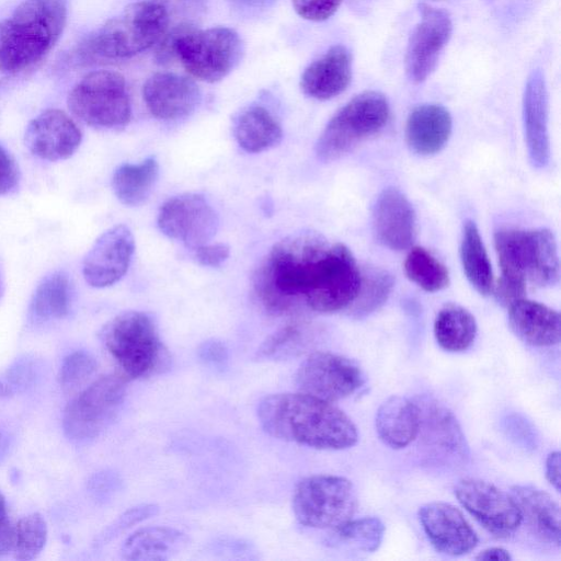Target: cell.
Returning a JSON list of instances; mask_svg holds the SVG:
<instances>
[{"label": "cell", "mask_w": 561, "mask_h": 561, "mask_svg": "<svg viewBox=\"0 0 561 561\" xmlns=\"http://www.w3.org/2000/svg\"><path fill=\"white\" fill-rule=\"evenodd\" d=\"M199 359L216 369H224L228 363V350L226 345L218 340H208L198 348Z\"/></svg>", "instance_id": "obj_44"}, {"label": "cell", "mask_w": 561, "mask_h": 561, "mask_svg": "<svg viewBox=\"0 0 561 561\" xmlns=\"http://www.w3.org/2000/svg\"><path fill=\"white\" fill-rule=\"evenodd\" d=\"M13 531L8 516L5 499L0 492V556L7 554L12 549Z\"/></svg>", "instance_id": "obj_46"}, {"label": "cell", "mask_w": 561, "mask_h": 561, "mask_svg": "<svg viewBox=\"0 0 561 561\" xmlns=\"http://www.w3.org/2000/svg\"><path fill=\"white\" fill-rule=\"evenodd\" d=\"M71 284L64 272L46 276L36 287L31 302L35 321L58 320L66 317L71 305Z\"/></svg>", "instance_id": "obj_33"}, {"label": "cell", "mask_w": 561, "mask_h": 561, "mask_svg": "<svg viewBox=\"0 0 561 561\" xmlns=\"http://www.w3.org/2000/svg\"><path fill=\"white\" fill-rule=\"evenodd\" d=\"M365 381V375L357 363L328 352L311 353L295 375L300 392L328 402L347 398Z\"/></svg>", "instance_id": "obj_13"}, {"label": "cell", "mask_w": 561, "mask_h": 561, "mask_svg": "<svg viewBox=\"0 0 561 561\" xmlns=\"http://www.w3.org/2000/svg\"><path fill=\"white\" fill-rule=\"evenodd\" d=\"M419 519L432 546L440 553L459 557L476 548L478 536L462 513L445 502L426 503Z\"/></svg>", "instance_id": "obj_18"}, {"label": "cell", "mask_w": 561, "mask_h": 561, "mask_svg": "<svg viewBox=\"0 0 561 561\" xmlns=\"http://www.w3.org/2000/svg\"><path fill=\"white\" fill-rule=\"evenodd\" d=\"M125 396V381L117 375L93 381L65 409L62 427L67 438L76 444L95 439L115 420Z\"/></svg>", "instance_id": "obj_10"}, {"label": "cell", "mask_w": 561, "mask_h": 561, "mask_svg": "<svg viewBox=\"0 0 561 561\" xmlns=\"http://www.w3.org/2000/svg\"><path fill=\"white\" fill-rule=\"evenodd\" d=\"M420 12V21L412 31L405 54L408 76L416 83L433 72L453 31L450 16L445 10L421 4Z\"/></svg>", "instance_id": "obj_16"}, {"label": "cell", "mask_w": 561, "mask_h": 561, "mask_svg": "<svg viewBox=\"0 0 561 561\" xmlns=\"http://www.w3.org/2000/svg\"><path fill=\"white\" fill-rule=\"evenodd\" d=\"M460 259L463 272L471 286L483 296L493 291V272L478 227L473 220H466L460 243Z\"/></svg>", "instance_id": "obj_31"}, {"label": "cell", "mask_w": 561, "mask_h": 561, "mask_svg": "<svg viewBox=\"0 0 561 561\" xmlns=\"http://www.w3.org/2000/svg\"><path fill=\"white\" fill-rule=\"evenodd\" d=\"M407 276L426 291H438L449 284L446 266L421 247L412 248L404 262Z\"/></svg>", "instance_id": "obj_35"}, {"label": "cell", "mask_w": 561, "mask_h": 561, "mask_svg": "<svg viewBox=\"0 0 561 561\" xmlns=\"http://www.w3.org/2000/svg\"><path fill=\"white\" fill-rule=\"evenodd\" d=\"M390 114L383 94L366 91L348 101L329 121L316 144L323 162L334 161L352 151L363 139L379 131Z\"/></svg>", "instance_id": "obj_8"}, {"label": "cell", "mask_w": 561, "mask_h": 561, "mask_svg": "<svg viewBox=\"0 0 561 561\" xmlns=\"http://www.w3.org/2000/svg\"><path fill=\"white\" fill-rule=\"evenodd\" d=\"M168 24V12L161 3L135 2L92 35L85 44V49L89 54L102 58H128L159 42Z\"/></svg>", "instance_id": "obj_7"}, {"label": "cell", "mask_w": 561, "mask_h": 561, "mask_svg": "<svg viewBox=\"0 0 561 561\" xmlns=\"http://www.w3.org/2000/svg\"><path fill=\"white\" fill-rule=\"evenodd\" d=\"M256 414L272 437L317 449H345L358 439L355 424L342 410L302 392L266 396Z\"/></svg>", "instance_id": "obj_2"}, {"label": "cell", "mask_w": 561, "mask_h": 561, "mask_svg": "<svg viewBox=\"0 0 561 561\" xmlns=\"http://www.w3.org/2000/svg\"><path fill=\"white\" fill-rule=\"evenodd\" d=\"M357 495L353 483L340 476L314 474L298 482L293 512L299 524L334 529L353 518Z\"/></svg>", "instance_id": "obj_9"}, {"label": "cell", "mask_w": 561, "mask_h": 561, "mask_svg": "<svg viewBox=\"0 0 561 561\" xmlns=\"http://www.w3.org/2000/svg\"><path fill=\"white\" fill-rule=\"evenodd\" d=\"M47 539V525L39 513L22 517L14 527L12 549L18 560H32L43 550Z\"/></svg>", "instance_id": "obj_37"}, {"label": "cell", "mask_w": 561, "mask_h": 561, "mask_svg": "<svg viewBox=\"0 0 561 561\" xmlns=\"http://www.w3.org/2000/svg\"><path fill=\"white\" fill-rule=\"evenodd\" d=\"M434 335L438 345L445 351H466L477 335L476 319L463 307L448 304L438 311L435 318Z\"/></svg>", "instance_id": "obj_32"}, {"label": "cell", "mask_w": 561, "mask_h": 561, "mask_svg": "<svg viewBox=\"0 0 561 561\" xmlns=\"http://www.w3.org/2000/svg\"><path fill=\"white\" fill-rule=\"evenodd\" d=\"M10 392V386L0 382V396H8Z\"/></svg>", "instance_id": "obj_50"}, {"label": "cell", "mask_w": 561, "mask_h": 561, "mask_svg": "<svg viewBox=\"0 0 561 561\" xmlns=\"http://www.w3.org/2000/svg\"><path fill=\"white\" fill-rule=\"evenodd\" d=\"M158 512L159 507L154 504H141L127 510L100 534L95 540V546L107 543L134 525L157 515Z\"/></svg>", "instance_id": "obj_40"}, {"label": "cell", "mask_w": 561, "mask_h": 561, "mask_svg": "<svg viewBox=\"0 0 561 561\" xmlns=\"http://www.w3.org/2000/svg\"><path fill=\"white\" fill-rule=\"evenodd\" d=\"M19 182V170L12 157L0 147V195L9 194Z\"/></svg>", "instance_id": "obj_45"}, {"label": "cell", "mask_w": 561, "mask_h": 561, "mask_svg": "<svg viewBox=\"0 0 561 561\" xmlns=\"http://www.w3.org/2000/svg\"><path fill=\"white\" fill-rule=\"evenodd\" d=\"M375 427L385 445L393 449L407 447L419 433L420 411L416 402L401 396L388 398L376 412Z\"/></svg>", "instance_id": "obj_27"}, {"label": "cell", "mask_w": 561, "mask_h": 561, "mask_svg": "<svg viewBox=\"0 0 561 561\" xmlns=\"http://www.w3.org/2000/svg\"><path fill=\"white\" fill-rule=\"evenodd\" d=\"M194 257L203 266L218 267L230 254V248L226 243H205L195 249Z\"/></svg>", "instance_id": "obj_43"}, {"label": "cell", "mask_w": 561, "mask_h": 561, "mask_svg": "<svg viewBox=\"0 0 561 561\" xmlns=\"http://www.w3.org/2000/svg\"><path fill=\"white\" fill-rule=\"evenodd\" d=\"M135 251L134 236L125 225L104 231L93 243L82 264L85 282L95 288L117 283L128 271Z\"/></svg>", "instance_id": "obj_17"}, {"label": "cell", "mask_w": 561, "mask_h": 561, "mask_svg": "<svg viewBox=\"0 0 561 561\" xmlns=\"http://www.w3.org/2000/svg\"><path fill=\"white\" fill-rule=\"evenodd\" d=\"M160 42L156 59L170 62L178 58L194 78L206 82L224 79L242 57V42L229 27L197 30L182 24L174 27Z\"/></svg>", "instance_id": "obj_5"}, {"label": "cell", "mask_w": 561, "mask_h": 561, "mask_svg": "<svg viewBox=\"0 0 561 561\" xmlns=\"http://www.w3.org/2000/svg\"><path fill=\"white\" fill-rule=\"evenodd\" d=\"M10 446V437L4 431H0V461L5 457Z\"/></svg>", "instance_id": "obj_49"}, {"label": "cell", "mask_w": 561, "mask_h": 561, "mask_svg": "<svg viewBox=\"0 0 561 561\" xmlns=\"http://www.w3.org/2000/svg\"><path fill=\"white\" fill-rule=\"evenodd\" d=\"M494 245L501 267L494 291L501 304L508 307L524 298L527 282L540 287L558 283V247L550 230L500 228L494 233Z\"/></svg>", "instance_id": "obj_3"}, {"label": "cell", "mask_w": 561, "mask_h": 561, "mask_svg": "<svg viewBox=\"0 0 561 561\" xmlns=\"http://www.w3.org/2000/svg\"><path fill=\"white\" fill-rule=\"evenodd\" d=\"M352 79V57L343 45H334L304 71L300 88L309 98L330 100L341 94Z\"/></svg>", "instance_id": "obj_23"}, {"label": "cell", "mask_w": 561, "mask_h": 561, "mask_svg": "<svg viewBox=\"0 0 561 561\" xmlns=\"http://www.w3.org/2000/svg\"><path fill=\"white\" fill-rule=\"evenodd\" d=\"M238 145L247 152H262L282 140L283 130L277 119L261 105L243 110L233 128Z\"/></svg>", "instance_id": "obj_29"}, {"label": "cell", "mask_w": 561, "mask_h": 561, "mask_svg": "<svg viewBox=\"0 0 561 561\" xmlns=\"http://www.w3.org/2000/svg\"><path fill=\"white\" fill-rule=\"evenodd\" d=\"M508 321L515 334L529 345L546 347L560 342V314L540 302L515 300L508 306Z\"/></svg>", "instance_id": "obj_24"}, {"label": "cell", "mask_w": 561, "mask_h": 561, "mask_svg": "<svg viewBox=\"0 0 561 561\" xmlns=\"http://www.w3.org/2000/svg\"><path fill=\"white\" fill-rule=\"evenodd\" d=\"M392 277L386 271L371 268L362 275L358 295L350 307L355 317H364L378 309L388 298Z\"/></svg>", "instance_id": "obj_38"}, {"label": "cell", "mask_w": 561, "mask_h": 561, "mask_svg": "<svg viewBox=\"0 0 561 561\" xmlns=\"http://www.w3.org/2000/svg\"><path fill=\"white\" fill-rule=\"evenodd\" d=\"M548 92L543 73L534 70L527 78L523 95V122L528 158L536 169H543L550 160L548 133Z\"/></svg>", "instance_id": "obj_22"}, {"label": "cell", "mask_w": 561, "mask_h": 561, "mask_svg": "<svg viewBox=\"0 0 561 561\" xmlns=\"http://www.w3.org/2000/svg\"><path fill=\"white\" fill-rule=\"evenodd\" d=\"M142 96L154 117L173 121L194 112L202 95L192 79L171 72H158L145 82Z\"/></svg>", "instance_id": "obj_20"}, {"label": "cell", "mask_w": 561, "mask_h": 561, "mask_svg": "<svg viewBox=\"0 0 561 561\" xmlns=\"http://www.w3.org/2000/svg\"><path fill=\"white\" fill-rule=\"evenodd\" d=\"M82 135L72 118L61 110L49 108L30 122L25 146L41 159L59 161L71 157L81 144Z\"/></svg>", "instance_id": "obj_19"}, {"label": "cell", "mask_w": 561, "mask_h": 561, "mask_svg": "<svg viewBox=\"0 0 561 561\" xmlns=\"http://www.w3.org/2000/svg\"><path fill=\"white\" fill-rule=\"evenodd\" d=\"M385 525L378 517L351 518L332 529L331 542L366 553L375 552L385 536Z\"/></svg>", "instance_id": "obj_34"}, {"label": "cell", "mask_w": 561, "mask_h": 561, "mask_svg": "<svg viewBox=\"0 0 561 561\" xmlns=\"http://www.w3.org/2000/svg\"><path fill=\"white\" fill-rule=\"evenodd\" d=\"M419 448L427 462L443 467L463 466L469 446L461 427L450 410L430 397L419 398Z\"/></svg>", "instance_id": "obj_12"}, {"label": "cell", "mask_w": 561, "mask_h": 561, "mask_svg": "<svg viewBox=\"0 0 561 561\" xmlns=\"http://www.w3.org/2000/svg\"><path fill=\"white\" fill-rule=\"evenodd\" d=\"M546 478L550 484L560 491V453L552 451L546 459Z\"/></svg>", "instance_id": "obj_47"}, {"label": "cell", "mask_w": 561, "mask_h": 561, "mask_svg": "<svg viewBox=\"0 0 561 561\" xmlns=\"http://www.w3.org/2000/svg\"><path fill=\"white\" fill-rule=\"evenodd\" d=\"M95 358L84 352L76 351L65 357L59 369V383L64 390H73L88 380L96 370Z\"/></svg>", "instance_id": "obj_39"}, {"label": "cell", "mask_w": 561, "mask_h": 561, "mask_svg": "<svg viewBox=\"0 0 561 561\" xmlns=\"http://www.w3.org/2000/svg\"><path fill=\"white\" fill-rule=\"evenodd\" d=\"M159 176V163L149 157L140 163L118 167L112 178V188L117 199L126 206H138L151 194Z\"/></svg>", "instance_id": "obj_30"}, {"label": "cell", "mask_w": 561, "mask_h": 561, "mask_svg": "<svg viewBox=\"0 0 561 561\" xmlns=\"http://www.w3.org/2000/svg\"><path fill=\"white\" fill-rule=\"evenodd\" d=\"M302 325L288 324L270 335L259 347L255 358L260 360H284L296 357L309 346Z\"/></svg>", "instance_id": "obj_36"}, {"label": "cell", "mask_w": 561, "mask_h": 561, "mask_svg": "<svg viewBox=\"0 0 561 561\" xmlns=\"http://www.w3.org/2000/svg\"><path fill=\"white\" fill-rule=\"evenodd\" d=\"M121 485L122 480L119 476L111 470H104L93 474L88 482V489L91 495L101 502L108 500L121 489Z\"/></svg>", "instance_id": "obj_42"}, {"label": "cell", "mask_w": 561, "mask_h": 561, "mask_svg": "<svg viewBox=\"0 0 561 561\" xmlns=\"http://www.w3.org/2000/svg\"><path fill=\"white\" fill-rule=\"evenodd\" d=\"M512 556L507 550L501 547L488 548L476 557V560H496V561H508Z\"/></svg>", "instance_id": "obj_48"}, {"label": "cell", "mask_w": 561, "mask_h": 561, "mask_svg": "<svg viewBox=\"0 0 561 561\" xmlns=\"http://www.w3.org/2000/svg\"><path fill=\"white\" fill-rule=\"evenodd\" d=\"M511 495L533 533L542 541L560 547V506L550 494L534 485H515Z\"/></svg>", "instance_id": "obj_26"}, {"label": "cell", "mask_w": 561, "mask_h": 561, "mask_svg": "<svg viewBox=\"0 0 561 561\" xmlns=\"http://www.w3.org/2000/svg\"><path fill=\"white\" fill-rule=\"evenodd\" d=\"M360 283L362 273L348 248L311 231L275 243L254 277L262 306L276 316L350 309Z\"/></svg>", "instance_id": "obj_1"}, {"label": "cell", "mask_w": 561, "mask_h": 561, "mask_svg": "<svg viewBox=\"0 0 561 561\" xmlns=\"http://www.w3.org/2000/svg\"><path fill=\"white\" fill-rule=\"evenodd\" d=\"M186 540L185 534L171 527H145L125 540L121 552L126 560H167L179 551Z\"/></svg>", "instance_id": "obj_28"}, {"label": "cell", "mask_w": 561, "mask_h": 561, "mask_svg": "<svg viewBox=\"0 0 561 561\" xmlns=\"http://www.w3.org/2000/svg\"><path fill=\"white\" fill-rule=\"evenodd\" d=\"M373 229L377 240L391 250L411 247L416 233V217L401 191L388 187L379 194L373 207Z\"/></svg>", "instance_id": "obj_21"}, {"label": "cell", "mask_w": 561, "mask_h": 561, "mask_svg": "<svg viewBox=\"0 0 561 561\" xmlns=\"http://www.w3.org/2000/svg\"><path fill=\"white\" fill-rule=\"evenodd\" d=\"M101 341L129 379L150 376L167 365V352L153 319L141 311H126L110 320Z\"/></svg>", "instance_id": "obj_6"}, {"label": "cell", "mask_w": 561, "mask_h": 561, "mask_svg": "<svg viewBox=\"0 0 561 561\" xmlns=\"http://www.w3.org/2000/svg\"><path fill=\"white\" fill-rule=\"evenodd\" d=\"M158 227L170 239L191 250L208 243L216 234L219 218L201 194L186 193L169 198L158 214Z\"/></svg>", "instance_id": "obj_14"}, {"label": "cell", "mask_w": 561, "mask_h": 561, "mask_svg": "<svg viewBox=\"0 0 561 561\" xmlns=\"http://www.w3.org/2000/svg\"><path fill=\"white\" fill-rule=\"evenodd\" d=\"M295 11L309 21H324L339 9L342 0H291Z\"/></svg>", "instance_id": "obj_41"}, {"label": "cell", "mask_w": 561, "mask_h": 561, "mask_svg": "<svg viewBox=\"0 0 561 561\" xmlns=\"http://www.w3.org/2000/svg\"><path fill=\"white\" fill-rule=\"evenodd\" d=\"M455 495L459 503L495 537H510L523 522L512 495L488 481L461 479L455 486Z\"/></svg>", "instance_id": "obj_15"}, {"label": "cell", "mask_w": 561, "mask_h": 561, "mask_svg": "<svg viewBox=\"0 0 561 561\" xmlns=\"http://www.w3.org/2000/svg\"><path fill=\"white\" fill-rule=\"evenodd\" d=\"M67 0H24L0 21V71L19 72L38 61L58 41Z\"/></svg>", "instance_id": "obj_4"}, {"label": "cell", "mask_w": 561, "mask_h": 561, "mask_svg": "<svg viewBox=\"0 0 561 561\" xmlns=\"http://www.w3.org/2000/svg\"><path fill=\"white\" fill-rule=\"evenodd\" d=\"M453 128L449 112L439 104L414 107L407 121L405 138L410 149L420 156H432L447 144Z\"/></svg>", "instance_id": "obj_25"}, {"label": "cell", "mask_w": 561, "mask_h": 561, "mask_svg": "<svg viewBox=\"0 0 561 561\" xmlns=\"http://www.w3.org/2000/svg\"><path fill=\"white\" fill-rule=\"evenodd\" d=\"M68 106L82 122L99 128L123 127L131 114L125 79L110 70L88 73L69 93Z\"/></svg>", "instance_id": "obj_11"}]
</instances>
